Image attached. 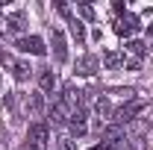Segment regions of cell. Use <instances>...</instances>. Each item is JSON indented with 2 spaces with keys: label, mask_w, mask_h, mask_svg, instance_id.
Wrapping results in <instances>:
<instances>
[{
  "label": "cell",
  "mask_w": 153,
  "mask_h": 150,
  "mask_svg": "<svg viewBox=\"0 0 153 150\" xmlns=\"http://www.w3.org/2000/svg\"><path fill=\"white\" fill-rule=\"evenodd\" d=\"M68 127L74 135H85V109H76L71 118H68Z\"/></svg>",
  "instance_id": "8992f818"
},
{
  "label": "cell",
  "mask_w": 153,
  "mask_h": 150,
  "mask_svg": "<svg viewBox=\"0 0 153 150\" xmlns=\"http://www.w3.org/2000/svg\"><path fill=\"white\" fill-rule=\"evenodd\" d=\"M91 150H100V147H91Z\"/></svg>",
  "instance_id": "ac0fdd59"
},
{
  "label": "cell",
  "mask_w": 153,
  "mask_h": 150,
  "mask_svg": "<svg viewBox=\"0 0 153 150\" xmlns=\"http://www.w3.org/2000/svg\"><path fill=\"white\" fill-rule=\"evenodd\" d=\"M0 65H3V68H12V65H15V59H12V53L0 50Z\"/></svg>",
  "instance_id": "2e32d148"
},
{
  "label": "cell",
  "mask_w": 153,
  "mask_h": 150,
  "mask_svg": "<svg viewBox=\"0 0 153 150\" xmlns=\"http://www.w3.org/2000/svg\"><path fill=\"white\" fill-rule=\"evenodd\" d=\"M76 12H79L85 21H94V9H91L88 3H79V6H76Z\"/></svg>",
  "instance_id": "9a60e30c"
},
{
  "label": "cell",
  "mask_w": 153,
  "mask_h": 150,
  "mask_svg": "<svg viewBox=\"0 0 153 150\" xmlns=\"http://www.w3.org/2000/svg\"><path fill=\"white\" fill-rule=\"evenodd\" d=\"M38 85H41V91H53L56 88V74L53 71H44V74L38 76Z\"/></svg>",
  "instance_id": "8fae6325"
},
{
  "label": "cell",
  "mask_w": 153,
  "mask_h": 150,
  "mask_svg": "<svg viewBox=\"0 0 153 150\" xmlns=\"http://www.w3.org/2000/svg\"><path fill=\"white\" fill-rule=\"evenodd\" d=\"M50 41H53V53H56V62H65V59H68V50H65V36H62L59 30H53V33H50Z\"/></svg>",
  "instance_id": "52a82bcc"
},
{
  "label": "cell",
  "mask_w": 153,
  "mask_h": 150,
  "mask_svg": "<svg viewBox=\"0 0 153 150\" xmlns=\"http://www.w3.org/2000/svg\"><path fill=\"white\" fill-rule=\"evenodd\" d=\"M138 27H141V24H138V18L127 12L124 18H121L118 24H115V36H121V38H130L133 33H138Z\"/></svg>",
  "instance_id": "7a4b0ae2"
},
{
  "label": "cell",
  "mask_w": 153,
  "mask_h": 150,
  "mask_svg": "<svg viewBox=\"0 0 153 150\" xmlns=\"http://www.w3.org/2000/svg\"><path fill=\"white\" fill-rule=\"evenodd\" d=\"M59 150H76L71 138H59Z\"/></svg>",
  "instance_id": "e0dca14e"
},
{
  "label": "cell",
  "mask_w": 153,
  "mask_h": 150,
  "mask_svg": "<svg viewBox=\"0 0 153 150\" xmlns=\"http://www.w3.org/2000/svg\"><path fill=\"white\" fill-rule=\"evenodd\" d=\"M18 50H24V53H33V56H44L47 53V47H44V41L38 36H27L18 41Z\"/></svg>",
  "instance_id": "3957f363"
},
{
  "label": "cell",
  "mask_w": 153,
  "mask_h": 150,
  "mask_svg": "<svg viewBox=\"0 0 153 150\" xmlns=\"http://www.w3.org/2000/svg\"><path fill=\"white\" fill-rule=\"evenodd\" d=\"M68 24H71V33H74L76 44H82V41H85V27H82L76 18H68Z\"/></svg>",
  "instance_id": "4fadbf2b"
},
{
  "label": "cell",
  "mask_w": 153,
  "mask_h": 150,
  "mask_svg": "<svg viewBox=\"0 0 153 150\" xmlns=\"http://www.w3.org/2000/svg\"><path fill=\"white\" fill-rule=\"evenodd\" d=\"M141 109H144V100H138V97H133L130 103H124L121 109H115V112H112V118L118 121V124H127V121H133V118H135L138 112H141Z\"/></svg>",
  "instance_id": "6da1fadb"
},
{
  "label": "cell",
  "mask_w": 153,
  "mask_h": 150,
  "mask_svg": "<svg viewBox=\"0 0 153 150\" xmlns=\"http://www.w3.org/2000/svg\"><path fill=\"white\" fill-rule=\"evenodd\" d=\"M30 71H33V68H30L27 62H15V65H12V76H15L18 82H24V79H30Z\"/></svg>",
  "instance_id": "30bf717a"
},
{
  "label": "cell",
  "mask_w": 153,
  "mask_h": 150,
  "mask_svg": "<svg viewBox=\"0 0 153 150\" xmlns=\"http://www.w3.org/2000/svg\"><path fill=\"white\" fill-rule=\"evenodd\" d=\"M103 65L115 71V68H121L124 65V53H118V50H103Z\"/></svg>",
  "instance_id": "ba28073f"
},
{
  "label": "cell",
  "mask_w": 153,
  "mask_h": 150,
  "mask_svg": "<svg viewBox=\"0 0 153 150\" xmlns=\"http://www.w3.org/2000/svg\"><path fill=\"white\" fill-rule=\"evenodd\" d=\"M27 138H30L33 150H41V147H44V141H47V124H33L30 132H27Z\"/></svg>",
  "instance_id": "277c9868"
},
{
  "label": "cell",
  "mask_w": 153,
  "mask_h": 150,
  "mask_svg": "<svg viewBox=\"0 0 153 150\" xmlns=\"http://www.w3.org/2000/svg\"><path fill=\"white\" fill-rule=\"evenodd\" d=\"M127 53H133L135 59H141L144 53H147V47H144V41H138V38H133V41H127V47H124Z\"/></svg>",
  "instance_id": "7c38bea8"
},
{
  "label": "cell",
  "mask_w": 153,
  "mask_h": 150,
  "mask_svg": "<svg viewBox=\"0 0 153 150\" xmlns=\"http://www.w3.org/2000/svg\"><path fill=\"white\" fill-rule=\"evenodd\" d=\"M6 27H9L12 33H21V30L27 27V21H24V12H9V15H6Z\"/></svg>",
  "instance_id": "9c48e42d"
},
{
  "label": "cell",
  "mask_w": 153,
  "mask_h": 150,
  "mask_svg": "<svg viewBox=\"0 0 153 150\" xmlns=\"http://www.w3.org/2000/svg\"><path fill=\"white\" fill-rule=\"evenodd\" d=\"M94 109H97V115H100V118H106V115H112V106H109V100H106V97H97Z\"/></svg>",
  "instance_id": "5bb4252c"
},
{
  "label": "cell",
  "mask_w": 153,
  "mask_h": 150,
  "mask_svg": "<svg viewBox=\"0 0 153 150\" xmlns=\"http://www.w3.org/2000/svg\"><path fill=\"white\" fill-rule=\"evenodd\" d=\"M97 68H100V62H97L94 56H79L76 59V74H82V76L97 74Z\"/></svg>",
  "instance_id": "5b68a950"
}]
</instances>
